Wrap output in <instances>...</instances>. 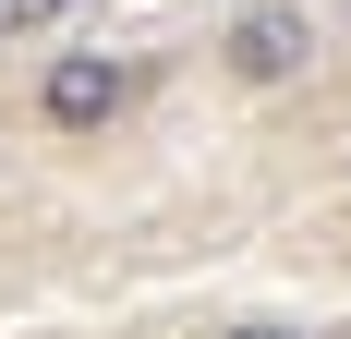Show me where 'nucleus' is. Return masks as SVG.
Listing matches in <instances>:
<instances>
[{
    "label": "nucleus",
    "instance_id": "nucleus-1",
    "mask_svg": "<svg viewBox=\"0 0 351 339\" xmlns=\"http://www.w3.org/2000/svg\"><path fill=\"white\" fill-rule=\"evenodd\" d=\"M121 109H134V73L109 61V49H61V61L36 73V121L49 134H109Z\"/></svg>",
    "mask_w": 351,
    "mask_h": 339
},
{
    "label": "nucleus",
    "instance_id": "nucleus-2",
    "mask_svg": "<svg viewBox=\"0 0 351 339\" xmlns=\"http://www.w3.org/2000/svg\"><path fill=\"white\" fill-rule=\"evenodd\" d=\"M303 61H315V25H303L291 0H254V12H230V73H243V85H291Z\"/></svg>",
    "mask_w": 351,
    "mask_h": 339
},
{
    "label": "nucleus",
    "instance_id": "nucleus-3",
    "mask_svg": "<svg viewBox=\"0 0 351 339\" xmlns=\"http://www.w3.org/2000/svg\"><path fill=\"white\" fill-rule=\"evenodd\" d=\"M73 0H0V25H61Z\"/></svg>",
    "mask_w": 351,
    "mask_h": 339
},
{
    "label": "nucleus",
    "instance_id": "nucleus-4",
    "mask_svg": "<svg viewBox=\"0 0 351 339\" xmlns=\"http://www.w3.org/2000/svg\"><path fill=\"white\" fill-rule=\"evenodd\" d=\"M230 339H291V327H230Z\"/></svg>",
    "mask_w": 351,
    "mask_h": 339
}]
</instances>
